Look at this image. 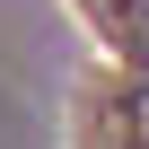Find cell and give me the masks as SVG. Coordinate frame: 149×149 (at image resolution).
<instances>
[{
  "label": "cell",
  "mask_w": 149,
  "mask_h": 149,
  "mask_svg": "<svg viewBox=\"0 0 149 149\" xmlns=\"http://www.w3.org/2000/svg\"><path fill=\"white\" fill-rule=\"evenodd\" d=\"M123 18H132V35H149V0H123Z\"/></svg>",
  "instance_id": "obj_1"
},
{
  "label": "cell",
  "mask_w": 149,
  "mask_h": 149,
  "mask_svg": "<svg viewBox=\"0 0 149 149\" xmlns=\"http://www.w3.org/2000/svg\"><path fill=\"white\" fill-rule=\"evenodd\" d=\"M140 149H149V105H140Z\"/></svg>",
  "instance_id": "obj_2"
}]
</instances>
